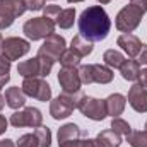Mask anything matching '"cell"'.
I'll return each mask as SVG.
<instances>
[{"label":"cell","instance_id":"cell-1","mask_svg":"<svg viewBox=\"0 0 147 147\" xmlns=\"http://www.w3.org/2000/svg\"><path fill=\"white\" fill-rule=\"evenodd\" d=\"M111 29V19L101 5H91L79 17V33L91 43L106 39Z\"/></svg>","mask_w":147,"mask_h":147},{"label":"cell","instance_id":"cell-2","mask_svg":"<svg viewBox=\"0 0 147 147\" xmlns=\"http://www.w3.org/2000/svg\"><path fill=\"white\" fill-rule=\"evenodd\" d=\"M22 33L31 41L45 39V38H48L50 34L55 33V22L51 19L43 17V16L41 17H33V19H29V21L24 22Z\"/></svg>","mask_w":147,"mask_h":147},{"label":"cell","instance_id":"cell-3","mask_svg":"<svg viewBox=\"0 0 147 147\" xmlns=\"http://www.w3.org/2000/svg\"><path fill=\"white\" fill-rule=\"evenodd\" d=\"M142 12L134 7V5H125L118 14H116V19H115V26L120 33H132L139 28L140 21H142Z\"/></svg>","mask_w":147,"mask_h":147},{"label":"cell","instance_id":"cell-4","mask_svg":"<svg viewBox=\"0 0 147 147\" xmlns=\"http://www.w3.org/2000/svg\"><path fill=\"white\" fill-rule=\"evenodd\" d=\"M24 0H0V29H7L26 12Z\"/></svg>","mask_w":147,"mask_h":147},{"label":"cell","instance_id":"cell-5","mask_svg":"<svg viewBox=\"0 0 147 147\" xmlns=\"http://www.w3.org/2000/svg\"><path fill=\"white\" fill-rule=\"evenodd\" d=\"M77 108L79 111L89 118V120H94V121H103L108 115H106V106H105V101L103 99H96V98H91V96H80L79 98V103H77Z\"/></svg>","mask_w":147,"mask_h":147},{"label":"cell","instance_id":"cell-6","mask_svg":"<svg viewBox=\"0 0 147 147\" xmlns=\"http://www.w3.org/2000/svg\"><path fill=\"white\" fill-rule=\"evenodd\" d=\"M75 96L77 94H65V92H62L60 96H57L50 103V115L55 120L69 118L74 113V110L77 108V103H79V99Z\"/></svg>","mask_w":147,"mask_h":147},{"label":"cell","instance_id":"cell-7","mask_svg":"<svg viewBox=\"0 0 147 147\" xmlns=\"http://www.w3.org/2000/svg\"><path fill=\"white\" fill-rule=\"evenodd\" d=\"M65 46H67L65 38L57 34V33H53V34H50L48 38H45L43 45L38 50V55L39 57H45V58H48L50 62L55 63L60 58V55L65 51Z\"/></svg>","mask_w":147,"mask_h":147},{"label":"cell","instance_id":"cell-8","mask_svg":"<svg viewBox=\"0 0 147 147\" xmlns=\"http://www.w3.org/2000/svg\"><path fill=\"white\" fill-rule=\"evenodd\" d=\"M22 91L26 96L29 98H34L38 101H50L51 99V87L50 84L45 80V79H39V77H33V79H24L22 82Z\"/></svg>","mask_w":147,"mask_h":147},{"label":"cell","instance_id":"cell-9","mask_svg":"<svg viewBox=\"0 0 147 147\" xmlns=\"http://www.w3.org/2000/svg\"><path fill=\"white\" fill-rule=\"evenodd\" d=\"M10 125L16 128H22V127H33L36 128L39 125H43V115L38 108H24L22 111H16L10 116Z\"/></svg>","mask_w":147,"mask_h":147},{"label":"cell","instance_id":"cell-10","mask_svg":"<svg viewBox=\"0 0 147 147\" xmlns=\"http://www.w3.org/2000/svg\"><path fill=\"white\" fill-rule=\"evenodd\" d=\"M29 48H31V45H29L28 39L10 36V38H5V39H3L0 53H2L7 60L14 62V60H19L21 57H24V55L29 51Z\"/></svg>","mask_w":147,"mask_h":147},{"label":"cell","instance_id":"cell-11","mask_svg":"<svg viewBox=\"0 0 147 147\" xmlns=\"http://www.w3.org/2000/svg\"><path fill=\"white\" fill-rule=\"evenodd\" d=\"M58 84L62 87V92L65 94H79L80 91V77L77 69H69V67H62L58 72Z\"/></svg>","mask_w":147,"mask_h":147},{"label":"cell","instance_id":"cell-12","mask_svg":"<svg viewBox=\"0 0 147 147\" xmlns=\"http://www.w3.org/2000/svg\"><path fill=\"white\" fill-rule=\"evenodd\" d=\"M127 101L137 113H146L147 111V89L142 87L140 84H134L130 87V91H128Z\"/></svg>","mask_w":147,"mask_h":147},{"label":"cell","instance_id":"cell-13","mask_svg":"<svg viewBox=\"0 0 147 147\" xmlns=\"http://www.w3.org/2000/svg\"><path fill=\"white\" fill-rule=\"evenodd\" d=\"M116 45H118L130 58L139 57L140 48H142V41L137 36H134L132 33H121V34L118 36V39H116Z\"/></svg>","mask_w":147,"mask_h":147},{"label":"cell","instance_id":"cell-14","mask_svg":"<svg viewBox=\"0 0 147 147\" xmlns=\"http://www.w3.org/2000/svg\"><path fill=\"white\" fill-rule=\"evenodd\" d=\"M105 106H106V115L116 118V116H120L125 111L127 98L123 94H120V92H115V94H111V96H108L105 99Z\"/></svg>","mask_w":147,"mask_h":147},{"label":"cell","instance_id":"cell-15","mask_svg":"<svg viewBox=\"0 0 147 147\" xmlns=\"http://www.w3.org/2000/svg\"><path fill=\"white\" fill-rule=\"evenodd\" d=\"M5 103H7V106L12 108V110L22 108V106L26 105V94H24L22 87H17V86L9 87V89L5 91Z\"/></svg>","mask_w":147,"mask_h":147},{"label":"cell","instance_id":"cell-16","mask_svg":"<svg viewBox=\"0 0 147 147\" xmlns=\"http://www.w3.org/2000/svg\"><path fill=\"white\" fill-rule=\"evenodd\" d=\"M17 72L19 75H22L24 79H33V77H41V65H39V60L38 57L34 58H29V60H24L17 65Z\"/></svg>","mask_w":147,"mask_h":147},{"label":"cell","instance_id":"cell-17","mask_svg":"<svg viewBox=\"0 0 147 147\" xmlns=\"http://www.w3.org/2000/svg\"><path fill=\"white\" fill-rule=\"evenodd\" d=\"M120 74L125 80L135 82L140 77V63L137 60H125L120 67Z\"/></svg>","mask_w":147,"mask_h":147},{"label":"cell","instance_id":"cell-18","mask_svg":"<svg viewBox=\"0 0 147 147\" xmlns=\"http://www.w3.org/2000/svg\"><path fill=\"white\" fill-rule=\"evenodd\" d=\"M79 137H80V128L75 123H65L58 128V144L67 140H79Z\"/></svg>","mask_w":147,"mask_h":147},{"label":"cell","instance_id":"cell-19","mask_svg":"<svg viewBox=\"0 0 147 147\" xmlns=\"http://www.w3.org/2000/svg\"><path fill=\"white\" fill-rule=\"evenodd\" d=\"M92 43L91 41H87L86 38H82L80 34H77V36L72 38V43H70V50H74L79 57H87V55H91L92 53Z\"/></svg>","mask_w":147,"mask_h":147},{"label":"cell","instance_id":"cell-20","mask_svg":"<svg viewBox=\"0 0 147 147\" xmlns=\"http://www.w3.org/2000/svg\"><path fill=\"white\" fill-rule=\"evenodd\" d=\"M98 142L101 144V147H120L121 146V137L120 134H116L115 130H103L98 134Z\"/></svg>","mask_w":147,"mask_h":147},{"label":"cell","instance_id":"cell-21","mask_svg":"<svg viewBox=\"0 0 147 147\" xmlns=\"http://www.w3.org/2000/svg\"><path fill=\"white\" fill-rule=\"evenodd\" d=\"M92 80L98 84H110L113 80V70L106 65L94 63L92 65Z\"/></svg>","mask_w":147,"mask_h":147},{"label":"cell","instance_id":"cell-22","mask_svg":"<svg viewBox=\"0 0 147 147\" xmlns=\"http://www.w3.org/2000/svg\"><path fill=\"white\" fill-rule=\"evenodd\" d=\"M74 21H75V9L74 7H69V9H62V12L57 17L55 24L60 29H70L74 26Z\"/></svg>","mask_w":147,"mask_h":147},{"label":"cell","instance_id":"cell-23","mask_svg":"<svg viewBox=\"0 0 147 147\" xmlns=\"http://www.w3.org/2000/svg\"><path fill=\"white\" fill-rule=\"evenodd\" d=\"M103 60H105L106 67H110V69H120L121 63L125 62V57H123V53H120L116 50H106L105 55H103Z\"/></svg>","mask_w":147,"mask_h":147},{"label":"cell","instance_id":"cell-24","mask_svg":"<svg viewBox=\"0 0 147 147\" xmlns=\"http://www.w3.org/2000/svg\"><path fill=\"white\" fill-rule=\"evenodd\" d=\"M80 58H82V57H79V55H77L74 50H65V51L60 55L58 62L62 63V67L77 69V67H79V63H80Z\"/></svg>","mask_w":147,"mask_h":147},{"label":"cell","instance_id":"cell-25","mask_svg":"<svg viewBox=\"0 0 147 147\" xmlns=\"http://www.w3.org/2000/svg\"><path fill=\"white\" fill-rule=\"evenodd\" d=\"M127 142L132 147H147V130H132L127 137Z\"/></svg>","mask_w":147,"mask_h":147},{"label":"cell","instance_id":"cell-26","mask_svg":"<svg viewBox=\"0 0 147 147\" xmlns=\"http://www.w3.org/2000/svg\"><path fill=\"white\" fill-rule=\"evenodd\" d=\"M34 135H36V139H38L39 147H50L51 146V132H50L48 127H43V125L36 127Z\"/></svg>","mask_w":147,"mask_h":147},{"label":"cell","instance_id":"cell-27","mask_svg":"<svg viewBox=\"0 0 147 147\" xmlns=\"http://www.w3.org/2000/svg\"><path fill=\"white\" fill-rule=\"evenodd\" d=\"M111 130H115L116 134L125 135V137H128V135L132 134V127L128 125V121L121 120L120 116H116V118H113V120H111Z\"/></svg>","mask_w":147,"mask_h":147},{"label":"cell","instance_id":"cell-28","mask_svg":"<svg viewBox=\"0 0 147 147\" xmlns=\"http://www.w3.org/2000/svg\"><path fill=\"white\" fill-rule=\"evenodd\" d=\"M16 147H39V144H38V139L34 134H24L16 142Z\"/></svg>","mask_w":147,"mask_h":147},{"label":"cell","instance_id":"cell-29","mask_svg":"<svg viewBox=\"0 0 147 147\" xmlns=\"http://www.w3.org/2000/svg\"><path fill=\"white\" fill-rule=\"evenodd\" d=\"M79 77H80V82L82 84H92V65L87 63V65H80L79 67Z\"/></svg>","mask_w":147,"mask_h":147},{"label":"cell","instance_id":"cell-30","mask_svg":"<svg viewBox=\"0 0 147 147\" xmlns=\"http://www.w3.org/2000/svg\"><path fill=\"white\" fill-rule=\"evenodd\" d=\"M60 12H62V9H60V5H46L45 9H43V17H46V19H51L53 22L57 21V17L60 16Z\"/></svg>","mask_w":147,"mask_h":147},{"label":"cell","instance_id":"cell-31","mask_svg":"<svg viewBox=\"0 0 147 147\" xmlns=\"http://www.w3.org/2000/svg\"><path fill=\"white\" fill-rule=\"evenodd\" d=\"M28 10H43L45 9V0H24Z\"/></svg>","mask_w":147,"mask_h":147},{"label":"cell","instance_id":"cell-32","mask_svg":"<svg viewBox=\"0 0 147 147\" xmlns=\"http://www.w3.org/2000/svg\"><path fill=\"white\" fill-rule=\"evenodd\" d=\"M10 60H7L2 53H0V74L2 75H7V74H10Z\"/></svg>","mask_w":147,"mask_h":147},{"label":"cell","instance_id":"cell-33","mask_svg":"<svg viewBox=\"0 0 147 147\" xmlns=\"http://www.w3.org/2000/svg\"><path fill=\"white\" fill-rule=\"evenodd\" d=\"M130 5L137 7L142 14H146L147 12V0H130Z\"/></svg>","mask_w":147,"mask_h":147},{"label":"cell","instance_id":"cell-34","mask_svg":"<svg viewBox=\"0 0 147 147\" xmlns=\"http://www.w3.org/2000/svg\"><path fill=\"white\" fill-rule=\"evenodd\" d=\"M79 147H101L98 142V139H86V140H79Z\"/></svg>","mask_w":147,"mask_h":147},{"label":"cell","instance_id":"cell-35","mask_svg":"<svg viewBox=\"0 0 147 147\" xmlns=\"http://www.w3.org/2000/svg\"><path fill=\"white\" fill-rule=\"evenodd\" d=\"M139 63H142V65H147V45L142 43V48H140V53H139V60H137Z\"/></svg>","mask_w":147,"mask_h":147},{"label":"cell","instance_id":"cell-36","mask_svg":"<svg viewBox=\"0 0 147 147\" xmlns=\"http://www.w3.org/2000/svg\"><path fill=\"white\" fill-rule=\"evenodd\" d=\"M7 125H9L7 118H5L3 115H0V135H3V134H5V130H7Z\"/></svg>","mask_w":147,"mask_h":147},{"label":"cell","instance_id":"cell-37","mask_svg":"<svg viewBox=\"0 0 147 147\" xmlns=\"http://www.w3.org/2000/svg\"><path fill=\"white\" fill-rule=\"evenodd\" d=\"M139 84L142 87H147V69L140 70V77H139Z\"/></svg>","mask_w":147,"mask_h":147},{"label":"cell","instance_id":"cell-38","mask_svg":"<svg viewBox=\"0 0 147 147\" xmlns=\"http://www.w3.org/2000/svg\"><path fill=\"white\" fill-rule=\"evenodd\" d=\"M9 80H10V74H7V75H2V74H0V91L3 89V86H5Z\"/></svg>","mask_w":147,"mask_h":147},{"label":"cell","instance_id":"cell-39","mask_svg":"<svg viewBox=\"0 0 147 147\" xmlns=\"http://www.w3.org/2000/svg\"><path fill=\"white\" fill-rule=\"evenodd\" d=\"M58 147H79V140H67V142H62Z\"/></svg>","mask_w":147,"mask_h":147},{"label":"cell","instance_id":"cell-40","mask_svg":"<svg viewBox=\"0 0 147 147\" xmlns=\"http://www.w3.org/2000/svg\"><path fill=\"white\" fill-rule=\"evenodd\" d=\"M0 147H16V144H14V140L5 139V140H0Z\"/></svg>","mask_w":147,"mask_h":147},{"label":"cell","instance_id":"cell-41","mask_svg":"<svg viewBox=\"0 0 147 147\" xmlns=\"http://www.w3.org/2000/svg\"><path fill=\"white\" fill-rule=\"evenodd\" d=\"M3 106H5V98H2V96H0V111L3 110Z\"/></svg>","mask_w":147,"mask_h":147},{"label":"cell","instance_id":"cell-42","mask_svg":"<svg viewBox=\"0 0 147 147\" xmlns=\"http://www.w3.org/2000/svg\"><path fill=\"white\" fill-rule=\"evenodd\" d=\"M98 2H99V3H101V5H106V3H110L111 0H98Z\"/></svg>","mask_w":147,"mask_h":147},{"label":"cell","instance_id":"cell-43","mask_svg":"<svg viewBox=\"0 0 147 147\" xmlns=\"http://www.w3.org/2000/svg\"><path fill=\"white\" fill-rule=\"evenodd\" d=\"M69 3H79V2H84V0H67Z\"/></svg>","mask_w":147,"mask_h":147},{"label":"cell","instance_id":"cell-44","mask_svg":"<svg viewBox=\"0 0 147 147\" xmlns=\"http://www.w3.org/2000/svg\"><path fill=\"white\" fill-rule=\"evenodd\" d=\"M2 43H3V38H2V34H0V50H2Z\"/></svg>","mask_w":147,"mask_h":147},{"label":"cell","instance_id":"cell-45","mask_svg":"<svg viewBox=\"0 0 147 147\" xmlns=\"http://www.w3.org/2000/svg\"><path fill=\"white\" fill-rule=\"evenodd\" d=\"M146 130H147V121H146Z\"/></svg>","mask_w":147,"mask_h":147}]
</instances>
